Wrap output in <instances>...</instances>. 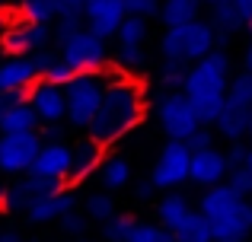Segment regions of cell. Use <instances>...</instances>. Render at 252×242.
Returning <instances> with one entry per match:
<instances>
[{"label":"cell","mask_w":252,"mask_h":242,"mask_svg":"<svg viewBox=\"0 0 252 242\" xmlns=\"http://www.w3.org/2000/svg\"><path fill=\"white\" fill-rule=\"evenodd\" d=\"M144 115H147L144 80L115 64V67H112V80H109V86H105V96H102V102H99V112H96V118L90 121L86 134L109 150V147H115L118 140H125V137L144 121Z\"/></svg>","instance_id":"6da1fadb"},{"label":"cell","mask_w":252,"mask_h":242,"mask_svg":"<svg viewBox=\"0 0 252 242\" xmlns=\"http://www.w3.org/2000/svg\"><path fill=\"white\" fill-rule=\"evenodd\" d=\"M227 86H230V57L223 51H211L201 61L189 64V74H185L182 93L191 99L201 124H211L214 128L217 115L223 108V99H227Z\"/></svg>","instance_id":"7a4b0ae2"},{"label":"cell","mask_w":252,"mask_h":242,"mask_svg":"<svg viewBox=\"0 0 252 242\" xmlns=\"http://www.w3.org/2000/svg\"><path fill=\"white\" fill-rule=\"evenodd\" d=\"M201 217L211 223L214 242H243L252 233V214H249V198L220 182L211 185L204 191V198L198 201Z\"/></svg>","instance_id":"3957f363"},{"label":"cell","mask_w":252,"mask_h":242,"mask_svg":"<svg viewBox=\"0 0 252 242\" xmlns=\"http://www.w3.org/2000/svg\"><path fill=\"white\" fill-rule=\"evenodd\" d=\"M112 80V67H102V70H83L77 74L74 80L64 86L67 93V124L70 128H90V121L96 118L99 112V102L105 96V86Z\"/></svg>","instance_id":"277c9868"},{"label":"cell","mask_w":252,"mask_h":242,"mask_svg":"<svg viewBox=\"0 0 252 242\" xmlns=\"http://www.w3.org/2000/svg\"><path fill=\"white\" fill-rule=\"evenodd\" d=\"M214 48H217V32L204 19H195V23H185V26H172L160 38L163 57L166 61H179V64H195L204 54H211Z\"/></svg>","instance_id":"5b68a950"},{"label":"cell","mask_w":252,"mask_h":242,"mask_svg":"<svg viewBox=\"0 0 252 242\" xmlns=\"http://www.w3.org/2000/svg\"><path fill=\"white\" fill-rule=\"evenodd\" d=\"M157 121L169 140H189V134L201 124L191 99L182 89H163L157 99Z\"/></svg>","instance_id":"8992f818"},{"label":"cell","mask_w":252,"mask_h":242,"mask_svg":"<svg viewBox=\"0 0 252 242\" xmlns=\"http://www.w3.org/2000/svg\"><path fill=\"white\" fill-rule=\"evenodd\" d=\"M105 42H109V38L96 35V32H90L83 26V29H77L74 35L64 38V42L58 45V51H61V57L77 70V74H83V70H102V67H109V61H112Z\"/></svg>","instance_id":"52a82bcc"},{"label":"cell","mask_w":252,"mask_h":242,"mask_svg":"<svg viewBox=\"0 0 252 242\" xmlns=\"http://www.w3.org/2000/svg\"><path fill=\"white\" fill-rule=\"evenodd\" d=\"M51 42H55V26L51 23H32V19L16 16L6 29L0 48H3V54H35V51L48 48Z\"/></svg>","instance_id":"ba28073f"},{"label":"cell","mask_w":252,"mask_h":242,"mask_svg":"<svg viewBox=\"0 0 252 242\" xmlns=\"http://www.w3.org/2000/svg\"><path fill=\"white\" fill-rule=\"evenodd\" d=\"M42 134L38 131H23V134H0V172L23 175L32 169V160L38 156Z\"/></svg>","instance_id":"9c48e42d"},{"label":"cell","mask_w":252,"mask_h":242,"mask_svg":"<svg viewBox=\"0 0 252 242\" xmlns=\"http://www.w3.org/2000/svg\"><path fill=\"white\" fill-rule=\"evenodd\" d=\"M189 169H191V150L185 140H169L166 147L160 150L154 162V172H150V182L157 188H179L182 182H189Z\"/></svg>","instance_id":"30bf717a"},{"label":"cell","mask_w":252,"mask_h":242,"mask_svg":"<svg viewBox=\"0 0 252 242\" xmlns=\"http://www.w3.org/2000/svg\"><path fill=\"white\" fill-rule=\"evenodd\" d=\"M26 99H29V106L35 108V115H38L42 124L67 121V93H64V86H58V83H51V80L42 77V80H35L29 86Z\"/></svg>","instance_id":"8fae6325"},{"label":"cell","mask_w":252,"mask_h":242,"mask_svg":"<svg viewBox=\"0 0 252 242\" xmlns=\"http://www.w3.org/2000/svg\"><path fill=\"white\" fill-rule=\"evenodd\" d=\"M125 16H128L125 0H86L83 6V26L102 38H115Z\"/></svg>","instance_id":"7c38bea8"},{"label":"cell","mask_w":252,"mask_h":242,"mask_svg":"<svg viewBox=\"0 0 252 242\" xmlns=\"http://www.w3.org/2000/svg\"><path fill=\"white\" fill-rule=\"evenodd\" d=\"M29 172L67 185V175H70V143H64V140H42L38 156L32 160Z\"/></svg>","instance_id":"4fadbf2b"},{"label":"cell","mask_w":252,"mask_h":242,"mask_svg":"<svg viewBox=\"0 0 252 242\" xmlns=\"http://www.w3.org/2000/svg\"><path fill=\"white\" fill-rule=\"evenodd\" d=\"M64 182H51V179H42V175H32V172H23L16 175L13 185H6V211H29L38 198H45L48 191L61 188Z\"/></svg>","instance_id":"5bb4252c"},{"label":"cell","mask_w":252,"mask_h":242,"mask_svg":"<svg viewBox=\"0 0 252 242\" xmlns=\"http://www.w3.org/2000/svg\"><path fill=\"white\" fill-rule=\"evenodd\" d=\"M230 172L227 153H220L217 147H204V150H191V169H189V182L201 188L220 185Z\"/></svg>","instance_id":"9a60e30c"},{"label":"cell","mask_w":252,"mask_h":242,"mask_svg":"<svg viewBox=\"0 0 252 242\" xmlns=\"http://www.w3.org/2000/svg\"><path fill=\"white\" fill-rule=\"evenodd\" d=\"M35 80H42V70L32 54H6L0 61V93L29 89Z\"/></svg>","instance_id":"2e32d148"},{"label":"cell","mask_w":252,"mask_h":242,"mask_svg":"<svg viewBox=\"0 0 252 242\" xmlns=\"http://www.w3.org/2000/svg\"><path fill=\"white\" fill-rule=\"evenodd\" d=\"M77 207V194H74V185H61L55 191H48L45 198H38L35 204L26 211L29 223H58L67 211Z\"/></svg>","instance_id":"e0dca14e"},{"label":"cell","mask_w":252,"mask_h":242,"mask_svg":"<svg viewBox=\"0 0 252 242\" xmlns=\"http://www.w3.org/2000/svg\"><path fill=\"white\" fill-rule=\"evenodd\" d=\"M102 160H105V147L96 143L90 134H86L83 140L70 143V175H67V185H77V182L90 179L93 172H99Z\"/></svg>","instance_id":"ac0fdd59"},{"label":"cell","mask_w":252,"mask_h":242,"mask_svg":"<svg viewBox=\"0 0 252 242\" xmlns=\"http://www.w3.org/2000/svg\"><path fill=\"white\" fill-rule=\"evenodd\" d=\"M150 26L144 16H125V23L115 32V51H147Z\"/></svg>","instance_id":"d6986e66"},{"label":"cell","mask_w":252,"mask_h":242,"mask_svg":"<svg viewBox=\"0 0 252 242\" xmlns=\"http://www.w3.org/2000/svg\"><path fill=\"white\" fill-rule=\"evenodd\" d=\"M38 128H42V121H38L35 108L29 106V99L13 102L0 118V134H23V131H38Z\"/></svg>","instance_id":"ffe728a7"},{"label":"cell","mask_w":252,"mask_h":242,"mask_svg":"<svg viewBox=\"0 0 252 242\" xmlns=\"http://www.w3.org/2000/svg\"><path fill=\"white\" fill-rule=\"evenodd\" d=\"M211 26H214V32H217V42H227L230 35H236V32L246 29L249 23H246V16L233 6V0H227V3L211 6Z\"/></svg>","instance_id":"44dd1931"},{"label":"cell","mask_w":252,"mask_h":242,"mask_svg":"<svg viewBox=\"0 0 252 242\" xmlns=\"http://www.w3.org/2000/svg\"><path fill=\"white\" fill-rule=\"evenodd\" d=\"M201 0H163L160 3V19L166 29L172 26H185V23H195L201 19Z\"/></svg>","instance_id":"7402d4cb"},{"label":"cell","mask_w":252,"mask_h":242,"mask_svg":"<svg viewBox=\"0 0 252 242\" xmlns=\"http://www.w3.org/2000/svg\"><path fill=\"white\" fill-rule=\"evenodd\" d=\"M189 214H191L189 198L169 188V194H163L160 204H157V223H163L166 230H176V226L182 223V220L189 217Z\"/></svg>","instance_id":"603a6c76"},{"label":"cell","mask_w":252,"mask_h":242,"mask_svg":"<svg viewBox=\"0 0 252 242\" xmlns=\"http://www.w3.org/2000/svg\"><path fill=\"white\" fill-rule=\"evenodd\" d=\"M214 131L227 140H243L249 134V112L246 108H233V106H223L220 115L214 121Z\"/></svg>","instance_id":"cb8c5ba5"},{"label":"cell","mask_w":252,"mask_h":242,"mask_svg":"<svg viewBox=\"0 0 252 242\" xmlns=\"http://www.w3.org/2000/svg\"><path fill=\"white\" fill-rule=\"evenodd\" d=\"M99 182H102L105 191H122V188L131 185V162L122 160V156H109L99 166Z\"/></svg>","instance_id":"d4e9b609"},{"label":"cell","mask_w":252,"mask_h":242,"mask_svg":"<svg viewBox=\"0 0 252 242\" xmlns=\"http://www.w3.org/2000/svg\"><path fill=\"white\" fill-rule=\"evenodd\" d=\"M172 239L176 242H214V233H211V223L201 217V211H191L189 217L172 230Z\"/></svg>","instance_id":"484cf974"},{"label":"cell","mask_w":252,"mask_h":242,"mask_svg":"<svg viewBox=\"0 0 252 242\" xmlns=\"http://www.w3.org/2000/svg\"><path fill=\"white\" fill-rule=\"evenodd\" d=\"M83 214L93 220V223H105V220H112V217L118 214L115 198H112L109 191H93V194H86V201H83Z\"/></svg>","instance_id":"4316f807"},{"label":"cell","mask_w":252,"mask_h":242,"mask_svg":"<svg viewBox=\"0 0 252 242\" xmlns=\"http://www.w3.org/2000/svg\"><path fill=\"white\" fill-rule=\"evenodd\" d=\"M223 106H233V108H246L252 106V70H243V74L230 77V86H227V99Z\"/></svg>","instance_id":"83f0119b"},{"label":"cell","mask_w":252,"mask_h":242,"mask_svg":"<svg viewBox=\"0 0 252 242\" xmlns=\"http://www.w3.org/2000/svg\"><path fill=\"white\" fill-rule=\"evenodd\" d=\"M13 10H16V16L32 19V23H55L58 19V0H19Z\"/></svg>","instance_id":"f1b7e54d"},{"label":"cell","mask_w":252,"mask_h":242,"mask_svg":"<svg viewBox=\"0 0 252 242\" xmlns=\"http://www.w3.org/2000/svg\"><path fill=\"white\" fill-rule=\"evenodd\" d=\"M134 223H137V220L131 217V214H115L112 220H105V223H102V239L105 242H128Z\"/></svg>","instance_id":"f546056e"},{"label":"cell","mask_w":252,"mask_h":242,"mask_svg":"<svg viewBox=\"0 0 252 242\" xmlns=\"http://www.w3.org/2000/svg\"><path fill=\"white\" fill-rule=\"evenodd\" d=\"M128 242H176L172 230H166L163 223H134Z\"/></svg>","instance_id":"4dcf8cb0"},{"label":"cell","mask_w":252,"mask_h":242,"mask_svg":"<svg viewBox=\"0 0 252 242\" xmlns=\"http://www.w3.org/2000/svg\"><path fill=\"white\" fill-rule=\"evenodd\" d=\"M185 74H189V64L166 61V57H163V67H160V77H157V83H160V89H182Z\"/></svg>","instance_id":"1f68e13d"},{"label":"cell","mask_w":252,"mask_h":242,"mask_svg":"<svg viewBox=\"0 0 252 242\" xmlns=\"http://www.w3.org/2000/svg\"><path fill=\"white\" fill-rule=\"evenodd\" d=\"M58 226H61V233H67V236H86V226H90V217H86L83 211H67L61 220H58Z\"/></svg>","instance_id":"d6a6232c"},{"label":"cell","mask_w":252,"mask_h":242,"mask_svg":"<svg viewBox=\"0 0 252 242\" xmlns=\"http://www.w3.org/2000/svg\"><path fill=\"white\" fill-rule=\"evenodd\" d=\"M42 77H45V80H51V83H58V86H67V83H70V80H74V77H77V70L70 67V64L64 61L61 54H58V61L51 64V67L45 70Z\"/></svg>","instance_id":"836d02e7"},{"label":"cell","mask_w":252,"mask_h":242,"mask_svg":"<svg viewBox=\"0 0 252 242\" xmlns=\"http://www.w3.org/2000/svg\"><path fill=\"white\" fill-rule=\"evenodd\" d=\"M223 182H227V185L233 188V191L246 194V198L252 194V172H249L246 166H233V169L227 172V179H223Z\"/></svg>","instance_id":"e575fe53"},{"label":"cell","mask_w":252,"mask_h":242,"mask_svg":"<svg viewBox=\"0 0 252 242\" xmlns=\"http://www.w3.org/2000/svg\"><path fill=\"white\" fill-rule=\"evenodd\" d=\"M160 3L163 0H125V6H128V16H160Z\"/></svg>","instance_id":"d590c367"},{"label":"cell","mask_w":252,"mask_h":242,"mask_svg":"<svg viewBox=\"0 0 252 242\" xmlns=\"http://www.w3.org/2000/svg\"><path fill=\"white\" fill-rule=\"evenodd\" d=\"M189 150H204V147H214V128L211 124H198L195 131L189 134Z\"/></svg>","instance_id":"8d00e7d4"},{"label":"cell","mask_w":252,"mask_h":242,"mask_svg":"<svg viewBox=\"0 0 252 242\" xmlns=\"http://www.w3.org/2000/svg\"><path fill=\"white\" fill-rule=\"evenodd\" d=\"M246 150H249V143H243V140H230V150H227V162H230V169H233V166H246Z\"/></svg>","instance_id":"74e56055"},{"label":"cell","mask_w":252,"mask_h":242,"mask_svg":"<svg viewBox=\"0 0 252 242\" xmlns=\"http://www.w3.org/2000/svg\"><path fill=\"white\" fill-rule=\"evenodd\" d=\"M86 0H58V16H83Z\"/></svg>","instance_id":"f35d334b"},{"label":"cell","mask_w":252,"mask_h":242,"mask_svg":"<svg viewBox=\"0 0 252 242\" xmlns=\"http://www.w3.org/2000/svg\"><path fill=\"white\" fill-rule=\"evenodd\" d=\"M38 134H42V140H64V124L61 121L42 124V128H38Z\"/></svg>","instance_id":"ab89813d"},{"label":"cell","mask_w":252,"mask_h":242,"mask_svg":"<svg viewBox=\"0 0 252 242\" xmlns=\"http://www.w3.org/2000/svg\"><path fill=\"white\" fill-rule=\"evenodd\" d=\"M26 93H29V89H13V93H0V118H3V112L13 106V102L26 99Z\"/></svg>","instance_id":"60d3db41"},{"label":"cell","mask_w":252,"mask_h":242,"mask_svg":"<svg viewBox=\"0 0 252 242\" xmlns=\"http://www.w3.org/2000/svg\"><path fill=\"white\" fill-rule=\"evenodd\" d=\"M13 19H16V10H3V6H0V42H3V35H6Z\"/></svg>","instance_id":"b9f144b4"},{"label":"cell","mask_w":252,"mask_h":242,"mask_svg":"<svg viewBox=\"0 0 252 242\" xmlns=\"http://www.w3.org/2000/svg\"><path fill=\"white\" fill-rule=\"evenodd\" d=\"M154 188H157L154 182H141V185H137V191H134V194H137V198H141V201H147L150 194H154Z\"/></svg>","instance_id":"7bdbcfd3"},{"label":"cell","mask_w":252,"mask_h":242,"mask_svg":"<svg viewBox=\"0 0 252 242\" xmlns=\"http://www.w3.org/2000/svg\"><path fill=\"white\" fill-rule=\"evenodd\" d=\"M233 6L243 13V16H246V23L252 19V0H233Z\"/></svg>","instance_id":"ee69618b"},{"label":"cell","mask_w":252,"mask_h":242,"mask_svg":"<svg viewBox=\"0 0 252 242\" xmlns=\"http://www.w3.org/2000/svg\"><path fill=\"white\" fill-rule=\"evenodd\" d=\"M0 242H23L16 233H0Z\"/></svg>","instance_id":"f6af8a7d"},{"label":"cell","mask_w":252,"mask_h":242,"mask_svg":"<svg viewBox=\"0 0 252 242\" xmlns=\"http://www.w3.org/2000/svg\"><path fill=\"white\" fill-rule=\"evenodd\" d=\"M243 61H246V70H252V42L246 45V57H243Z\"/></svg>","instance_id":"bcb514c9"},{"label":"cell","mask_w":252,"mask_h":242,"mask_svg":"<svg viewBox=\"0 0 252 242\" xmlns=\"http://www.w3.org/2000/svg\"><path fill=\"white\" fill-rule=\"evenodd\" d=\"M0 211H6V188H3V182H0Z\"/></svg>","instance_id":"7dc6e473"},{"label":"cell","mask_w":252,"mask_h":242,"mask_svg":"<svg viewBox=\"0 0 252 242\" xmlns=\"http://www.w3.org/2000/svg\"><path fill=\"white\" fill-rule=\"evenodd\" d=\"M246 169L252 172V140H249V150H246Z\"/></svg>","instance_id":"c3c4849f"},{"label":"cell","mask_w":252,"mask_h":242,"mask_svg":"<svg viewBox=\"0 0 252 242\" xmlns=\"http://www.w3.org/2000/svg\"><path fill=\"white\" fill-rule=\"evenodd\" d=\"M204 6H217V3H227V0H201Z\"/></svg>","instance_id":"681fc988"},{"label":"cell","mask_w":252,"mask_h":242,"mask_svg":"<svg viewBox=\"0 0 252 242\" xmlns=\"http://www.w3.org/2000/svg\"><path fill=\"white\" fill-rule=\"evenodd\" d=\"M249 134H252V106H249Z\"/></svg>","instance_id":"f907efd6"},{"label":"cell","mask_w":252,"mask_h":242,"mask_svg":"<svg viewBox=\"0 0 252 242\" xmlns=\"http://www.w3.org/2000/svg\"><path fill=\"white\" fill-rule=\"evenodd\" d=\"M74 242H93V239H86V236H77V239H74Z\"/></svg>","instance_id":"816d5d0a"},{"label":"cell","mask_w":252,"mask_h":242,"mask_svg":"<svg viewBox=\"0 0 252 242\" xmlns=\"http://www.w3.org/2000/svg\"><path fill=\"white\" fill-rule=\"evenodd\" d=\"M249 214H252V194H249Z\"/></svg>","instance_id":"f5cc1de1"},{"label":"cell","mask_w":252,"mask_h":242,"mask_svg":"<svg viewBox=\"0 0 252 242\" xmlns=\"http://www.w3.org/2000/svg\"><path fill=\"white\" fill-rule=\"evenodd\" d=\"M249 32H252V19H249Z\"/></svg>","instance_id":"db71d44e"},{"label":"cell","mask_w":252,"mask_h":242,"mask_svg":"<svg viewBox=\"0 0 252 242\" xmlns=\"http://www.w3.org/2000/svg\"><path fill=\"white\" fill-rule=\"evenodd\" d=\"M0 6H3V0H0Z\"/></svg>","instance_id":"11a10c76"},{"label":"cell","mask_w":252,"mask_h":242,"mask_svg":"<svg viewBox=\"0 0 252 242\" xmlns=\"http://www.w3.org/2000/svg\"><path fill=\"white\" fill-rule=\"evenodd\" d=\"M243 242H246V239H243Z\"/></svg>","instance_id":"9f6ffc18"}]
</instances>
